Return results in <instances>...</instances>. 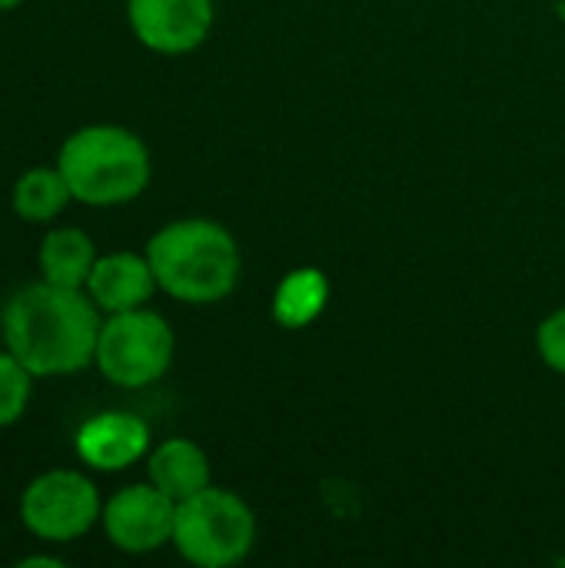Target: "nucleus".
Returning <instances> with one entry per match:
<instances>
[{
    "mask_svg": "<svg viewBox=\"0 0 565 568\" xmlns=\"http://www.w3.org/2000/svg\"><path fill=\"white\" fill-rule=\"evenodd\" d=\"M3 343L33 376H70L93 363L100 306L87 290L30 283L3 306Z\"/></svg>",
    "mask_w": 565,
    "mask_h": 568,
    "instance_id": "f257e3e1",
    "label": "nucleus"
},
{
    "mask_svg": "<svg viewBox=\"0 0 565 568\" xmlns=\"http://www.w3.org/2000/svg\"><path fill=\"white\" fill-rule=\"evenodd\" d=\"M157 286L190 306H210L226 300L243 273L236 236L203 216L173 220L157 230L147 243Z\"/></svg>",
    "mask_w": 565,
    "mask_h": 568,
    "instance_id": "f03ea898",
    "label": "nucleus"
},
{
    "mask_svg": "<svg viewBox=\"0 0 565 568\" xmlns=\"http://www.w3.org/2000/svg\"><path fill=\"white\" fill-rule=\"evenodd\" d=\"M57 166L77 203L120 206L137 200L150 183L147 143L113 123H97L70 133L60 146Z\"/></svg>",
    "mask_w": 565,
    "mask_h": 568,
    "instance_id": "7ed1b4c3",
    "label": "nucleus"
},
{
    "mask_svg": "<svg viewBox=\"0 0 565 568\" xmlns=\"http://www.w3.org/2000/svg\"><path fill=\"white\" fill-rule=\"evenodd\" d=\"M170 546L196 568L240 566L256 546V516L236 493L206 486L176 503Z\"/></svg>",
    "mask_w": 565,
    "mask_h": 568,
    "instance_id": "20e7f679",
    "label": "nucleus"
},
{
    "mask_svg": "<svg viewBox=\"0 0 565 568\" xmlns=\"http://www.w3.org/2000/svg\"><path fill=\"white\" fill-rule=\"evenodd\" d=\"M173 329L170 323L140 306V310H127V313H110L100 326V339H97V369L120 389H143L157 379H163V373L173 363Z\"/></svg>",
    "mask_w": 565,
    "mask_h": 568,
    "instance_id": "39448f33",
    "label": "nucleus"
},
{
    "mask_svg": "<svg viewBox=\"0 0 565 568\" xmlns=\"http://www.w3.org/2000/svg\"><path fill=\"white\" fill-rule=\"evenodd\" d=\"M100 516L103 503L97 486L73 469H50L20 496V519L27 532L43 542H73L87 536Z\"/></svg>",
    "mask_w": 565,
    "mask_h": 568,
    "instance_id": "423d86ee",
    "label": "nucleus"
},
{
    "mask_svg": "<svg viewBox=\"0 0 565 568\" xmlns=\"http://www.w3.org/2000/svg\"><path fill=\"white\" fill-rule=\"evenodd\" d=\"M176 503L163 496L153 483H137L110 496L103 506V532L107 539L130 556H147L163 549L173 539Z\"/></svg>",
    "mask_w": 565,
    "mask_h": 568,
    "instance_id": "0eeeda50",
    "label": "nucleus"
},
{
    "mask_svg": "<svg viewBox=\"0 0 565 568\" xmlns=\"http://www.w3.org/2000/svg\"><path fill=\"white\" fill-rule=\"evenodd\" d=\"M213 0H127L133 37L167 57L196 50L213 30Z\"/></svg>",
    "mask_w": 565,
    "mask_h": 568,
    "instance_id": "6e6552de",
    "label": "nucleus"
},
{
    "mask_svg": "<svg viewBox=\"0 0 565 568\" xmlns=\"http://www.w3.org/2000/svg\"><path fill=\"white\" fill-rule=\"evenodd\" d=\"M150 449V426L130 413H100L77 433V456L100 473H120Z\"/></svg>",
    "mask_w": 565,
    "mask_h": 568,
    "instance_id": "1a4fd4ad",
    "label": "nucleus"
},
{
    "mask_svg": "<svg viewBox=\"0 0 565 568\" xmlns=\"http://www.w3.org/2000/svg\"><path fill=\"white\" fill-rule=\"evenodd\" d=\"M83 290L100 306V313L110 316V313H127V310L147 306L160 286H157V276H153L147 253L140 256V253L120 250V253L97 256Z\"/></svg>",
    "mask_w": 565,
    "mask_h": 568,
    "instance_id": "9d476101",
    "label": "nucleus"
},
{
    "mask_svg": "<svg viewBox=\"0 0 565 568\" xmlns=\"http://www.w3.org/2000/svg\"><path fill=\"white\" fill-rule=\"evenodd\" d=\"M147 476L150 483L170 496L173 503H183L196 493H203L210 483V459L193 439H167L147 456Z\"/></svg>",
    "mask_w": 565,
    "mask_h": 568,
    "instance_id": "9b49d317",
    "label": "nucleus"
},
{
    "mask_svg": "<svg viewBox=\"0 0 565 568\" xmlns=\"http://www.w3.org/2000/svg\"><path fill=\"white\" fill-rule=\"evenodd\" d=\"M40 273L47 283L57 286H87V276L97 263V246L93 240L77 230V226H57L43 236L40 243Z\"/></svg>",
    "mask_w": 565,
    "mask_h": 568,
    "instance_id": "f8f14e48",
    "label": "nucleus"
},
{
    "mask_svg": "<svg viewBox=\"0 0 565 568\" xmlns=\"http://www.w3.org/2000/svg\"><path fill=\"white\" fill-rule=\"evenodd\" d=\"M326 300H330V280L323 270L316 266L290 270L273 293V320L283 329H303L326 310Z\"/></svg>",
    "mask_w": 565,
    "mask_h": 568,
    "instance_id": "ddd939ff",
    "label": "nucleus"
},
{
    "mask_svg": "<svg viewBox=\"0 0 565 568\" xmlns=\"http://www.w3.org/2000/svg\"><path fill=\"white\" fill-rule=\"evenodd\" d=\"M73 200L60 166H30L13 183V213L27 223H50Z\"/></svg>",
    "mask_w": 565,
    "mask_h": 568,
    "instance_id": "4468645a",
    "label": "nucleus"
},
{
    "mask_svg": "<svg viewBox=\"0 0 565 568\" xmlns=\"http://www.w3.org/2000/svg\"><path fill=\"white\" fill-rule=\"evenodd\" d=\"M30 379L33 373L10 349H3L0 353V429L23 416L30 403V386H33Z\"/></svg>",
    "mask_w": 565,
    "mask_h": 568,
    "instance_id": "2eb2a0df",
    "label": "nucleus"
},
{
    "mask_svg": "<svg viewBox=\"0 0 565 568\" xmlns=\"http://www.w3.org/2000/svg\"><path fill=\"white\" fill-rule=\"evenodd\" d=\"M536 349H539V359L553 369L565 376V306L553 310L539 329H536Z\"/></svg>",
    "mask_w": 565,
    "mask_h": 568,
    "instance_id": "dca6fc26",
    "label": "nucleus"
},
{
    "mask_svg": "<svg viewBox=\"0 0 565 568\" xmlns=\"http://www.w3.org/2000/svg\"><path fill=\"white\" fill-rule=\"evenodd\" d=\"M20 566H60V559H50V556H30V559H23Z\"/></svg>",
    "mask_w": 565,
    "mask_h": 568,
    "instance_id": "f3484780",
    "label": "nucleus"
},
{
    "mask_svg": "<svg viewBox=\"0 0 565 568\" xmlns=\"http://www.w3.org/2000/svg\"><path fill=\"white\" fill-rule=\"evenodd\" d=\"M17 3H23V0H0V10H13Z\"/></svg>",
    "mask_w": 565,
    "mask_h": 568,
    "instance_id": "a211bd4d",
    "label": "nucleus"
}]
</instances>
